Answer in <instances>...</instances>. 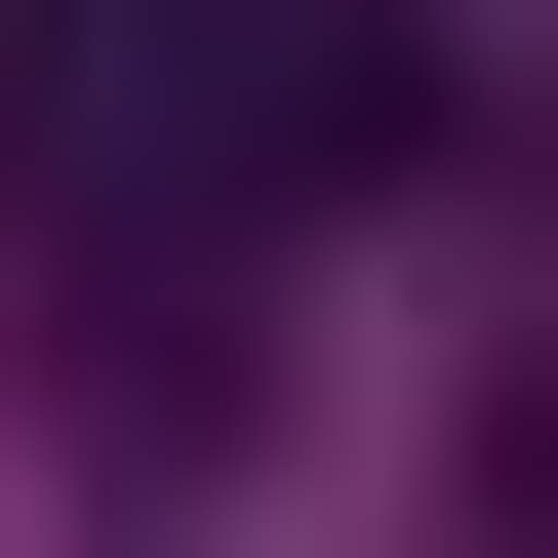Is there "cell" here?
<instances>
[]
</instances>
